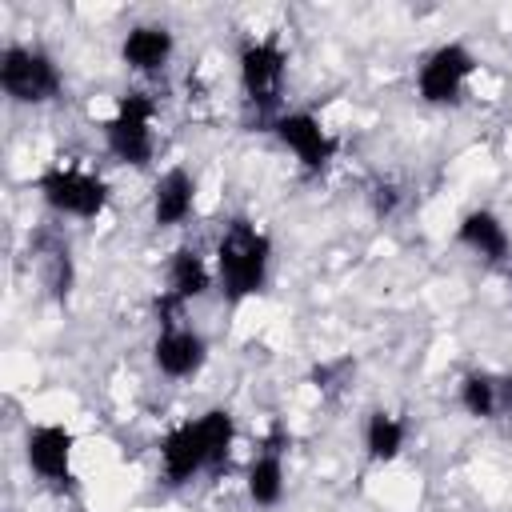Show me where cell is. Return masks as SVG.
Returning a JSON list of instances; mask_svg holds the SVG:
<instances>
[{
    "label": "cell",
    "instance_id": "obj_1",
    "mask_svg": "<svg viewBox=\"0 0 512 512\" xmlns=\"http://www.w3.org/2000/svg\"><path fill=\"white\" fill-rule=\"evenodd\" d=\"M272 272V240L248 220H232L216 240V284L220 292L240 304L256 292H264Z\"/></svg>",
    "mask_w": 512,
    "mask_h": 512
},
{
    "label": "cell",
    "instance_id": "obj_15",
    "mask_svg": "<svg viewBox=\"0 0 512 512\" xmlns=\"http://www.w3.org/2000/svg\"><path fill=\"white\" fill-rule=\"evenodd\" d=\"M244 488H248V500L256 508H276L280 496H284V456H280V444L268 440L264 452L252 456L248 464V476H244Z\"/></svg>",
    "mask_w": 512,
    "mask_h": 512
},
{
    "label": "cell",
    "instance_id": "obj_17",
    "mask_svg": "<svg viewBox=\"0 0 512 512\" xmlns=\"http://www.w3.org/2000/svg\"><path fill=\"white\" fill-rule=\"evenodd\" d=\"M460 408L472 416V420H492L500 416V388H496V376L492 372H468L460 380Z\"/></svg>",
    "mask_w": 512,
    "mask_h": 512
},
{
    "label": "cell",
    "instance_id": "obj_5",
    "mask_svg": "<svg viewBox=\"0 0 512 512\" xmlns=\"http://www.w3.org/2000/svg\"><path fill=\"white\" fill-rule=\"evenodd\" d=\"M36 192L56 216H72V220H96L108 208V184L96 172H84L72 164L44 168L36 180Z\"/></svg>",
    "mask_w": 512,
    "mask_h": 512
},
{
    "label": "cell",
    "instance_id": "obj_8",
    "mask_svg": "<svg viewBox=\"0 0 512 512\" xmlns=\"http://www.w3.org/2000/svg\"><path fill=\"white\" fill-rule=\"evenodd\" d=\"M208 468H212V456H208L200 420H180L176 428H168L160 436V472L172 488L188 484L192 476H200Z\"/></svg>",
    "mask_w": 512,
    "mask_h": 512
},
{
    "label": "cell",
    "instance_id": "obj_7",
    "mask_svg": "<svg viewBox=\"0 0 512 512\" xmlns=\"http://www.w3.org/2000/svg\"><path fill=\"white\" fill-rule=\"evenodd\" d=\"M272 132H276V140L300 160V168L308 172V176H316V172H324L332 160H336V136L312 116V112H280L276 120H272Z\"/></svg>",
    "mask_w": 512,
    "mask_h": 512
},
{
    "label": "cell",
    "instance_id": "obj_10",
    "mask_svg": "<svg viewBox=\"0 0 512 512\" xmlns=\"http://www.w3.org/2000/svg\"><path fill=\"white\" fill-rule=\"evenodd\" d=\"M208 360V340L188 324H164L152 340V364L168 380H192Z\"/></svg>",
    "mask_w": 512,
    "mask_h": 512
},
{
    "label": "cell",
    "instance_id": "obj_2",
    "mask_svg": "<svg viewBox=\"0 0 512 512\" xmlns=\"http://www.w3.org/2000/svg\"><path fill=\"white\" fill-rule=\"evenodd\" d=\"M0 88L12 104H52L64 88L56 60L32 44H4L0 48Z\"/></svg>",
    "mask_w": 512,
    "mask_h": 512
},
{
    "label": "cell",
    "instance_id": "obj_12",
    "mask_svg": "<svg viewBox=\"0 0 512 512\" xmlns=\"http://www.w3.org/2000/svg\"><path fill=\"white\" fill-rule=\"evenodd\" d=\"M456 244L468 248L472 256L488 260V264H500V260H508V252H512L508 228H504V220H500L492 208H472V212H464L460 224H456Z\"/></svg>",
    "mask_w": 512,
    "mask_h": 512
},
{
    "label": "cell",
    "instance_id": "obj_13",
    "mask_svg": "<svg viewBox=\"0 0 512 512\" xmlns=\"http://www.w3.org/2000/svg\"><path fill=\"white\" fill-rule=\"evenodd\" d=\"M196 208V176L188 168H168L152 184V220L160 228H180Z\"/></svg>",
    "mask_w": 512,
    "mask_h": 512
},
{
    "label": "cell",
    "instance_id": "obj_18",
    "mask_svg": "<svg viewBox=\"0 0 512 512\" xmlns=\"http://www.w3.org/2000/svg\"><path fill=\"white\" fill-rule=\"evenodd\" d=\"M200 428H204V444H208V456H212V468H220L236 444V420L228 408H208L204 416H196Z\"/></svg>",
    "mask_w": 512,
    "mask_h": 512
},
{
    "label": "cell",
    "instance_id": "obj_11",
    "mask_svg": "<svg viewBox=\"0 0 512 512\" xmlns=\"http://www.w3.org/2000/svg\"><path fill=\"white\" fill-rule=\"evenodd\" d=\"M176 52V36L168 24H132L120 40V60L124 68L140 72V76H156Z\"/></svg>",
    "mask_w": 512,
    "mask_h": 512
},
{
    "label": "cell",
    "instance_id": "obj_19",
    "mask_svg": "<svg viewBox=\"0 0 512 512\" xmlns=\"http://www.w3.org/2000/svg\"><path fill=\"white\" fill-rule=\"evenodd\" d=\"M40 276H44V284H48V292L56 300H68L76 272H72V256H68V244L64 240H56L52 248L40 252Z\"/></svg>",
    "mask_w": 512,
    "mask_h": 512
},
{
    "label": "cell",
    "instance_id": "obj_16",
    "mask_svg": "<svg viewBox=\"0 0 512 512\" xmlns=\"http://www.w3.org/2000/svg\"><path fill=\"white\" fill-rule=\"evenodd\" d=\"M404 440H408V428H404V420L396 412H384V408L368 412V420H364V452H368V460L392 464L404 452Z\"/></svg>",
    "mask_w": 512,
    "mask_h": 512
},
{
    "label": "cell",
    "instance_id": "obj_14",
    "mask_svg": "<svg viewBox=\"0 0 512 512\" xmlns=\"http://www.w3.org/2000/svg\"><path fill=\"white\" fill-rule=\"evenodd\" d=\"M212 288V268L196 248H176L168 256V304H188Z\"/></svg>",
    "mask_w": 512,
    "mask_h": 512
},
{
    "label": "cell",
    "instance_id": "obj_3",
    "mask_svg": "<svg viewBox=\"0 0 512 512\" xmlns=\"http://www.w3.org/2000/svg\"><path fill=\"white\" fill-rule=\"evenodd\" d=\"M236 72H240L244 104L264 116V112H272L280 104L284 76H288V52H284V44L276 36H252V40L240 44Z\"/></svg>",
    "mask_w": 512,
    "mask_h": 512
},
{
    "label": "cell",
    "instance_id": "obj_9",
    "mask_svg": "<svg viewBox=\"0 0 512 512\" xmlns=\"http://www.w3.org/2000/svg\"><path fill=\"white\" fill-rule=\"evenodd\" d=\"M72 452H76V436L64 424H32L24 436V460L48 484L72 480Z\"/></svg>",
    "mask_w": 512,
    "mask_h": 512
},
{
    "label": "cell",
    "instance_id": "obj_6",
    "mask_svg": "<svg viewBox=\"0 0 512 512\" xmlns=\"http://www.w3.org/2000/svg\"><path fill=\"white\" fill-rule=\"evenodd\" d=\"M472 72H476V56H472L460 40L436 44V48L424 56L420 72H416V92H420V100L432 104V108L460 104V96H464Z\"/></svg>",
    "mask_w": 512,
    "mask_h": 512
},
{
    "label": "cell",
    "instance_id": "obj_20",
    "mask_svg": "<svg viewBox=\"0 0 512 512\" xmlns=\"http://www.w3.org/2000/svg\"><path fill=\"white\" fill-rule=\"evenodd\" d=\"M500 388V412H512V376H496Z\"/></svg>",
    "mask_w": 512,
    "mask_h": 512
},
{
    "label": "cell",
    "instance_id": "obj_4",
    "mask_svg": "<svg viewBox=\"0 0 512 512\" xmlns=\"http://www.w3.org/2000/svg\"><path fill=\"white\" fill-rule=\"evenodd\" d=\"M156 104L148 92H124L116 100V112L104 124V144L108 152L128 164V168H144L156 156Z\"/></svg>",
    "mask_w": 512,
    "mask_h": 512
}]
</instances>
